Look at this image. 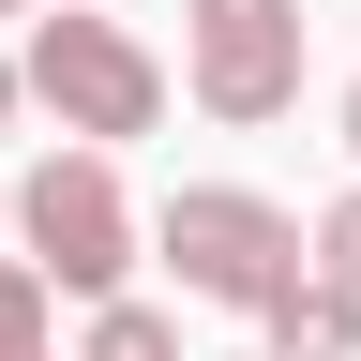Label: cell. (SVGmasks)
<instances>
[{
    "mask_svg": "<svg viewBox=\"0 0 361 361\" xmlns=\"http://www.w3.org/2000/svg\"><path fill=\"white\" fill-rule=\"evenodd\" d=\"M346 151H361V75H346Z\"/></svg>",
    "mask_w": 361,
    "mask_h": 361,
    "instance_id": "obj_10",
    "label": "cell"
},
{
    "mask_svg": "<svg viewBox=\"0 0 361 361\" xmlns=\"http://www.w3.org/2000/svg\"><path fill=\"white\" fill-rule=\"evenodd\" d=\"M135 196H121V166L106 151H45L30 180H16V256L45 271V301H90L106 316L121 301V271H135Z\"/></svg>",
    "mask_w": 361,
    "mask_h": 361,
    "instance_id": "obj_3",
    "label": "cell"
},
{
    "mask_svg": "<svg viewBox=\"0 0 361 361\" xmlns=\"http://www.w3.org/2000/svg\"><path fill=\"white\" fill-rule=\"evenodd\" d=\"M226 361H271V346H226Z\"/></svg>",
    "mask_w": 361,
    "mask_h": 361,
    "instance_id": "obj_13",
    "label": "cell"
},
{
    "mask_svg": "<svg viewBox=\"0 0 361 361\" xmlns=\"http://www.w3.org/2000/svg\"><path fill=\"white\" fill-rule=\"evenodd\" d=\"M271 331V361H361V286H331V271H301L286 301L256 316Z\"/></svg>",
    "mask_w": 361,
    "mask_h": 361,
    "instance_id": "obj_5",
    "label": "cell"
},
{
    "mask_svg": "<svg viewBox=\"0 0 361 361\" xmlns=\"http://www.w3.org/2000/svg\"><path fill=\"white\" fill-rule=\"evenodd\" d=\"M16 106H30V90H16V61H0V121H16Z\"/></svg>",
    "mask_w": 361,
    "mask_h": 361,
    "instance_id": "obj_9",
    "label": "cell"
},
{
    "mask_svg": "<svg viewBox=\"0 0 361 361\" xmlns=\"http://www.w3.org/2000/svg\"><path fill=\"white\" fill-rule=\"evenodd\" d=\"M0 226H16V180H0Z\"/></svg>",
    "mask_w": 361,
    "mask_h": 361,
    "instance_id": "obj_12",
    "label": "cell"
},
{
    "mask_svg": "<svg viewBox=\"0 0 361 361\" xmlns=\"http://www.w3.org/2000/svg\"><path fill=\"white\" fill-rule=\"evenodd\" d=\"M180 90L211 121H286L301 106V0H180Z\"/></svg>",
    "mask_w": 361,
    "mask_h": 361,
    "instance_id": "obj_4",
    "label": "cell"
},
{
    "mask_svg": "<svg viewBox=\"0 0 361 361\" xmlns=\"http://www.w3.org/2000/svg\"><path fill=\"white\" fill-rule=\"evenodd\" d=\"M0 16H45V0H0Z\"/></svg>",
    "mask_w": 361,
    "mask_h": 361,
    "instance_id": "obj_11",
    "label": "cell"
},
{
    "mask_svg": "<svg viewBox=\"0 0 361 361\" xmlns=\"http://www.w3.org/2000/svg\"><path fill=\"white\" fill-rule=\"evenodd\" d=\"M45 361H61V346H45Z\"/></svg>",
    "mask_w": 361,
    "mask_h": 361,
    "instance_id": "obj_14",
    "label": "cell"
},
{
    "mask_svg": "<svg viewBox=\"0 0 361 361\" xmlns=\"http://www.w3.org/2000/svg\"><path fill=\"white\" fill-rule=\"evenodd\" d=\"M0 361H45V271L0 256Z\"/></svg>",
    "mask_w": 361,
    "mask_h": 361,
    "instance_id": "obj_7",
    "label": "cell"
},
{
    "mask_svg": "<svg viewBox=\"0 0 361 361\" xmlns=\"http://www.w3.org/2000/svg\"><path fill=\"white\" fill-rule=\"evenodd\" d=\"M151 256L180 271V301H226V316H271V301L316 271L301 211H271L256 180H180V196L151 211Z\"/></svg>",
    "mask_w": 361,
    "mask_h": 361,
    "instance_id": "obj_2",
    "label": "cell"
},
{
    "mask_svg": "<svg viewBox=\"0 0 361 361\" xmlns=\"http://www.w3.org/2000/svg\"><path fill=\"white\" fill-rule=\"evenodd\" d=\"M16 90H30V106L75 135V151H106V166L135 151V135H166V61H151L121 16H75V0H61V16H30Z\"/></svg>",
    "mask_w": 361,
    "mask_h": 361,
    "instance_id": "obj_1",
    "label": "cell"
},
{
    "mask_svg": "<svg viewBox=\"0 0 361 361\" xmlns=\"http://www.w3.org/2000/svg\"><path fill=\"white\" fill-rule=\"evenodd\" d=\"M301 241H316V271H331V286H361V180H346V196L301 226Z\"/></svg>",
    "mask_w": 361,
    "mask_h": 361,
    "instance_id": "obj_8",
    "label": "cell"
},
{
    "mask_svg": "<svg viewBox=\"0 0 361 361\" xmlns=\"http://www.w3.org/2000/svg\"><path fill=\"white\" fill-rule=\"evenodd\" d=\"M75 361H196V346H180V316H166V301H135V286H121L106 316H90V346H75Z\"/></svg>",
    "mask_w": 361,
    "mask_h": 361,
    "instance_id": "obj_6",
    "label": "cell"
}]
</instances>
